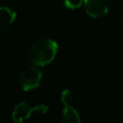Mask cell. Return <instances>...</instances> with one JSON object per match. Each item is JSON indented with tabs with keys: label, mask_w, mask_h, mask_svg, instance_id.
I'll return each mask as SVG.
<instances>
[{
	"label": "cell",
	"mask_w": 123,
	"mask_h": 123,
	"mask_svg": "<svg viewBox=\"0 0 123 123\" xmlns=\"http://www.w3.org/2000/svg\"><path fill=\"white\" fill-rule=\"evenodd\" d=\"M58 50L59 45L55 40L41 38L31 46L28 53V59L36 66H44L54 61Z\"/></svg>",
	"instance_id": "1"
},
{
	"label": "cell",
	"mask_w": 123,
	"mask_h": 123,
	"mask_svg": "<svg viewBox=\"0 0 123 123\" xmlns=\"http://www.w3.org/2000/svg\"><path fill=\"white\" fill-rule=\"evenodd\" d=\"M42 80L41 71L35 66H28L24 68L18 77L19 86L24 91L33 90L39 86Z\"/></svg>",
	"instance_id": "2"
},
{
	"label": "cell",
	"mask_w": 123,
	"mask_h": 123,
	"mask_svg": "<svg viewBox=\"0 0 123 123\" xmlns=\"http://www.w3.org/2000/svg\"><path fill=\"white\" fill-rule=\"evenodd\" d=\"M86 13L92 18H102L106 16L111 9L109 0H84Z\"/></svg>",
	"instance_id": "3"
},
{
	"label": "cell",
	"mask_w": 123,
	"mask_h": 123,
	"mask_svg": "<svg viewBox=\"0 0 123 123\" xmlns=\"http://www.w3.org/2000/svg\"><path fill=\"white\" fill-rule=\"evenodd\" d=\"M32 110L33 108L26 102H20L16 104L12 113V120L15 123H20V122L25 121L26 119L31 117Z\"/></svg>",
	"instance_id": "4"
},
{
	"label": "cell",
	"mask_w": 123,
	"mask_h": 123,
	"mask_svg": "<svg viewBox=\"0 0 123 123\" xmlns=\"http://www.w3.org/2000/svg\"><path fill=\"white\" fill-rule=\"evenodd\" d=\"M16 13L9 7H0V30H5L10 27L15 20Z\"/></svg>",
	"instance_id": "5"
},
{
	"label": "cell",
	"mask_w": 123,
	"mask_h": 123,
	"mask_svg": "<svg viewBox=\"0 0 123 123\" xmlns=\"http://www.w3.org/2000/svg\"><path fill=\"white\" fill-rule=\"evenodd\" d=\"M61 120H62V122L80 123L81 117L79 115V112L71 106V104H68V105H64V108L62 109Z\"/></svg>",
	"instance_id": "6"
},
{
	"label": "cell",
	"mask_w": 123,
	"mask_h": 123,
	"mask_svg": "<svg viewBox=\"0 0 123 123\" xmlns=\"http://www.w3.org/2000/svg\"><path fill=\"white\" fill-rule=\"evenodd\" d=\"M63 5L66 9L76 10L79 9L82 5H84V0H64Z\"/></svg>",
	"instance_id": "7"
},
{
	"label": "cell",
	"mask_w": 123,
	"mask_h": 123,
	"mask_svg": "<svg viewBox=\"0 0 123 123\" xmlns=\"http://www.w3.org/2000/svg\"><path fill=\"white\" fill-rule=\"evenodd\" d=\"M72 100H73L72 92L69 89H67V88L62 90V92L61 94V102L63 105H68V104L72 103Z\"/></svg>",
	"instance_id": "8"
},
{
	"label": "cell",
	"mask_w": 123,
	"mask_h": 123,
	"mask_svg": "<svg viewBox=\"0 0 123 123\" xmlns=\"http://www.w3.org/2000/svg\"><path fill=\"white\" fill-rule=\"evenodd\" d=\"M48 111V106L44 105V104H39L37 105L35 107H33L32 110V114H36V115H43L47 112Z\"/></svg>",
	"instance_id": "9"
},
{
	"label": "cell",
	"mask_w": 123,
	"mask_h": 123,
	"mask_svg": "<svg viewBox=\"0 0 123 123\" xmlns=\"http://www.w3.org/2000/svg\"><path fill=\"white\" fill-rule=\"evenodd\" d=\"M0 44H1V38H0Z\"/></svg>",
	"instance_id": "10"
}]
</instances>
